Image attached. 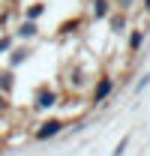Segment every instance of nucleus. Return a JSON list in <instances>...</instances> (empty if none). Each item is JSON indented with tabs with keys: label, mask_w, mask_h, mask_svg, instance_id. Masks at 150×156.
I'll list each match as a JSON object with an SVG mask.
<instances>
[{
	"label": "nucleus",
	"mask_w": 150,
	"mask_h": 156,
	"mask_svg": "<svg viewBox=\"0 0 150 156\" xmlns=\"http://www.w3.org/2000/svg\"><path fill=\"white\" fill-rule=\"evenodd\" d=\"M57 132V123H48L45 129H39V138H48V135H54Z\"/></svg>",
	"instance_id": "obj_1"
}]
</instances>
